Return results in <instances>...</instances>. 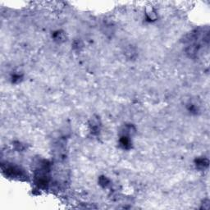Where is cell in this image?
<instances>
[{"instance_id":"obj_1","label":"cell","mask_w":210,"mask_h":210,"mask_svg":"<svg viewBox=\"0 0 210 210\" xmlns=\"http://www.w3.org/2000/svg\"><path fill=\"white\" fill-rule=\"evenodd\" d=\"M34 181L40 188H45L49 181V168L46 161L40 163L34 172Z\"/></svg>"},{"instance_id":"obj_2","label":"cell","mask_w":210,"mask_h":210,"mask_svg":"<svg viewBox=\"0 0 210 210\" xmlns=\"http://www.w3.org/2000/svg\"><path fill=\"white\" fill-rule=\"evenodd\" d=\"M3 172H6L7 176L11 177H22L23 176V172L21 171L19 168L15 166H7L6 168H2Z\"/></svg>"},{"instance_id":"obj_3","label":"cell","mask_w":210,"mask_h":210,"mask_svg":"<svg viewBox=\"0 0 210 210\" xmlns=\"http://www.w3.org/2000/svg\"><path fill=\"white\" fill-rule=\"evenodd\" d=\"M196 167L200 169H204L205 168H208V160L207 159L202 158V159H196Z\"/></svg>"},{"instance_id":"obj_4","label":"cell","mask_w":210,"mask_h":210,"mask_svg":"<svg viewBox=\"0 0 210 210\" xmlns=\"http://www.w3.org/2000/svg\"><path fill=\"white\" fill-rule=\"evenodd\" d=\"M146 17L149 21H154L156 19L157 15L154 12V10L153 9V7H149L146 10Z\"/></svg>"},{"instance_id":"obj_5","label":"cell","mask_w":210,"mask_h":210,"mask_svg":"<svg viewBox=\"0 0 210 210\" xmlns=\"http://www.w3.org/2000/svg\"><path fill=\"white\" fill-rule=\"evenodd\" d=\"M54 39L55 40H58V41L61 42V41H64L65 40V34H64L63 32L61 31H58L56 32L54 35Z\"/></svg>"}]
</instances>
